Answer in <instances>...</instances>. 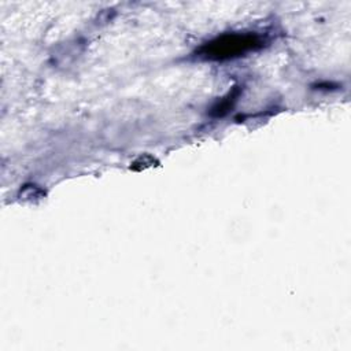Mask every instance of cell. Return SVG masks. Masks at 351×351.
Instances as JSON below:
<instances>
[{
  "label": "cell",
  "instance_id": "6da1fadb",
  "mask_svg": "<svg viewBox=\"0 0 351 351\" xmlns=\"http://www.w3.org/2000/svg\"><path fill=\"white\" fill-rule=\"evenodd\" d=\"M263 47V40L255 33H228L203 44L197 53L210 60H226L243 56Z\"/></svg>",
  "mask_w": 351,
  "mask_h": 351
},
{
  "label": "cell",
  "instance_id": "7a4b0ae2",
  "mask_svg": "<svg viewBox=\"0 0 351 351\" xmlns=\"http://www.w3.org/2000/svg\"><path fill=\"white\" fill-rule=\"evenodd\" d=\"M237 95H239V89L236 88L233 92H230L226 97H223L214 108H213V115H217V117H221V115H223L228 110H230V107H232V104H233V101L236 100V97H237Z\"/></svg>",
  "mask_w": 351,
  "mask_h": 351
}]
</instances>
